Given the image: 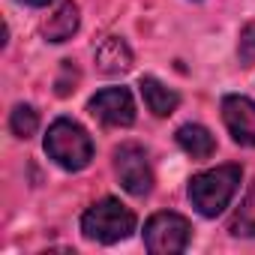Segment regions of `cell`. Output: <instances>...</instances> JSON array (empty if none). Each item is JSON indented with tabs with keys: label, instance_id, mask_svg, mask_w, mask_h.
Instances as JSON below:
<instances>
[{
	"label": "cell",
	"instance_id": "1",
	"mask_svg": "<svg viewBox=\"0 0 255 255\" xmlns=\"http://www.w3.org/2000/svg\"><path fill=\"white\" fill-rule=\"evenodd\" d=\"M240 165H216L210 171H201L189 180V201L192 207L207 216L216 219L234 198V192L240 189Z\"/></svg>",
	"mask_w": 255,
	"mask_h": 255
},
{
	"label": "cell",
	"instance_id": "2",
	"mask_svg": "<svg viewBox=\"0 0 255 255\" xmlns=\"http://www.w3.org/2000/svg\"><path fill=\"white\" fill-rule=\"evenodd\" d=\"M45 153L63 171H81L93 159V141H90V135H87V129H84L81 123H75L69 117H57L48 126Z\"/></svg>",
	"mask_w": 255,
	"mask_h": 255
},
{
	"label": "cell",
	"instance_id": "3",
	"mask_svg": "<svg viewBox=\"0 0 255 255\" xmlns=\"http://www.w3.org/2000/svg\"><path fill=\"white\" fill-rule=\"evenodd\" d=\"M81 231L93 243H117L135 231V213L117 198H102L81 216Z\"/></svg>",
	"mask_w": 255,
	"mask_h": 255
},
{
	"label": "cell",
	"instance_id": "4",
	"mask_svg": "<svg viewBox=\"0 0 255 255\" xmlns=\"http://www.w3.org/2000/svg\"><path fill=\"white\" fill-rule=\"evenodd\" d=\"M192 228L180 213H153L144 222V246L153 255H180L189 246Z\"/></svg>",
	"mask_w": 255,
	"mask_h": 255
},
{
	"label": "cell",
	"instance_id": "5",
	"mask_svg": "<svg viewBox=\"0 0 255 255\" xmlns=\"http://www.w3.org/2000/svg\"><path fill=\"white\" fill-rule=\"evenodd\" d=\"M114 168H117L120 186L129 195L144 198L153 189V168H150V159H147L144 147H138V144H120L114 150Z\"/></svg>",
	"mask_w": 255,
	"mask_h": 255
},
{
	"label": "cell",
	"instance_id": "6",
	"mask_svg": "<svg viewBox=\"0 0 255 255\" xmlns=\"http://www.w3.org/2000/svg\"><path fill=\"white\" fill-rule=\"evenodd\" d=\"M87 111L102 120L105 126H132L135 123V102L126 87H105L99 90L90 102Z\"/></svg>",
	"mask_w": 255,
	"mask_h": 255
},
{
	"label": "cell",
	"instance_id": "7",
	"mask_svg": "<svg viewBox=\"0 0 255 255\" xmlns=\"http://www.w3.org/2000/svg\"><path fill=\"white\" fill-rule=\"evenodd\" d=\"M222 120L228 126V132L237 144L255 147V102L246 96H225L222 99Z\"/></svg>",
	"mask_w": 255,
	"mask_h": 255
},
{
	"label": "cell",
	"instance_id": "8",
	"mask_svg": "<svg viewBox=\"0 0 255 255\" xmlns=\"http://www.w3.org/2000/svg\"><path fill=\"white\" fill-rule=\"evenodd\" d=\"M93 57H96V69L105 75H120L132 66V51L126 45V39H120V36H105L96 45Z\"/></svg>",
	"mask_w": 255,
	"mask_h": 255
},
{
	"label": "cell",
	"instance_id": "9",
	"mask_svg": "<svg viewBox=\"0 0 255 255\" xmlns=\"http://www.w3.org/2000/svg\"><path fill=\"white\" fill-rule=\"evenodd\" d=\"M138 87H141L144 105H147V108H150L156 117H168V114H174V111H177V105H180V96H177V90L165 87L162 81H156V78H150V75H144Z\"/></svg>",
	"mask_w": 255,
	"mask_h": 255
},
{
	"label": "cell",
	"instance_id": "10",
	"mask_svg": "<svg viewBox=\"0 0 255 255\" xmlns=\"http://www.w3.org/2000/svg\"><path fill=\"white\" fill-rule=\"evenodd\" d=\"M177 144L192 159H210L213 150H216L213 135L204 129V126H198V123H183L180 126V129H177Z\"/></svg>",
	"mask_w": 255,
	"mask_h": 255
},
{
	"label": "cell",
	"instance_id": "11",
	"mask_svg": "<svg viewBox=\"0 0 255 255\" xmlns=\"http://www.w3.org/2000/svg\"><path fill=\"white\" fill-rule=\"evenodd\" d=\"M75 30H78V6L72 3V0L60 3L57 12H54V15L45 21V27H42V33H45L48 42H66V39H72Z\"/></svg>",
	"mask_w": 255,
	"mask_h": 255
},
{
	"label": "cell",
	"instance_id": "12",
	"mask_svg": "<svg viewBox=\"0 0 255 255\" xmlns=\"http://www.w3.org/2000/svg\"><path fill=\"white\" fill-rule=\"evenodd\" d=\"M228 231H231L234 237H255V183L246 189V195H243L237 213H234L231 222H228Z\"/></svg>",
	"mask_w": 255,
	"mask_h": 255
},
{
	"label": "cell",
	"instance_id": "13",
	"mask_svg": "<svg viewBox=\"0 0 255 255\" xmlns=\"http://www.w3.org/2000/svg\"><path fill=\"white\" fill-rule=\"evenodd\" d=\"M9 129H12V135H18V138L36 135V129H39V114H36L30 105H15L12 114H9Z\"/></svg>",
	"mask_w": 255,
	"mask_h": 255
},
{
	"label": "cell",
	"instance_id": "14",
	"mask_svg": "<svg viewBox=\"0 0 255 255\" xmlns=\"http://www.w3.org/2000/svg\"><path fill=\"white\" fill-rule=\"evenodd\" d=\"M237 57H240V66H252V63H255V21H249V24L240 30Z\"/></svg>",
	"mask_w": 255,
	"mask_h": 255
},
{
	"label": "cell",
	"instance_id": "15",
	"mask_svg": "<svg viewBox=\"0 0 255 255\" xmlns=\"http://www.w3.org/2000/svg\"><path fill=\"white\" fill-rule=\"evenodd\" d=\"M18 3H27V6H48L51 0H18Z\"/></svg>",
	"mask_w": 255,
	"mask_h": 255
}]
</instances>
